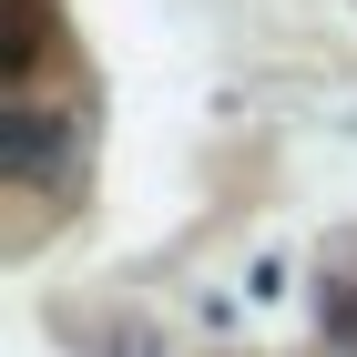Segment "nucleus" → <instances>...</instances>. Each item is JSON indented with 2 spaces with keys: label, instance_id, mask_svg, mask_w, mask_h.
<instances>
[{
  "label": "nucleus",
  "instance_id": "nucleus-1",
  "mask_svg": "<svg viewBox=\"0 0 357 357\" xmlns=\"http://www.w3.org/2000/svg\"><path fill=\"white\" fill-rule=\"evenodd\" d=\"M52 61V0H0V82H31Z\"/></svg>",
  "mask_w": 357,
  "mask_h": 357
},
{
  "label": "nucleus",
  "instance_id": "nucleus-2",
  "mask_svg": "<svg viewBox=\"0 0 357 357\" xmlns=\"http://www.w3.org/2000/svg\"><path fill=\"white\" fill-rule=\"evenodd\" d=\"M61 153V112H10V133H0V164L10 174H41Z\"/></svg>",
  "mask_w": 357,
  "mask_h": 357
},
{
  "label": "nucleus",
  "instance_id": "nucleus-3",
  "mask_svg": "<svg viewBox=\"0 0 357 357\" xmlns=\"http://www.w3.org/2000/svg\"><path fill=\"white\" fill-rule=\"evenodd\" d=\"M327 327H337V337H357V275H347V286L327 296Z\"/></svg>",
  "mask_w": 357,
  "mask_h": 357
}]
</instances>
